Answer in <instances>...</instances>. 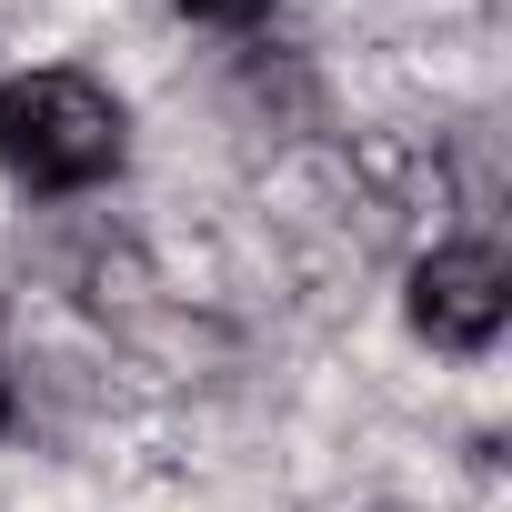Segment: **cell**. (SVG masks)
Here are the masks:
<instances>
[{"mask_svg":"<svg viewBox=\"0 0 512 512\" xmlns=\"http://www.w3.org/2000/svg\"><path fill=\"white\" fill-rule=\"evenodd\" d=\"M171 11H181V21H201V31H262L282 0H171Z\"/></svg>","mask_w":512,"mask_h":512,"instance_id":"cell-3","label":"cell"},{"mask_svg":"<svg viewBox=\"0 0 512 512\" xmlns=\"http://www.w3.org/2000/svg\"><path fill=\"white\" fill-rule=\"evenodd\" d=\"M0 171L31 201H81L111 191L131 171V111L101 71L81 61H41L0 81Z\"/></svg>","mask_w":512,"mask_h":512,"instance_id":"cell-1","label":"cell"},{"mask_svg":"<svg viewBox=\"0 0 512 512\" xmlns=\"http://www.w3.org/2000/svg\"><path fill=\"white\" fill-rule=\"evenodd\" d=\"M11 422H21V382H11V362H0V442H11Z\"/></svg>","mask_w":512,"mask_h":512,"instance_id":"cell-4","label":"cell"},{"mask_svg":"<svg viewBox=\"0 0 512 512\" xmlns=\"http://www.w3.org/2000/svg\"><path fill=\"white\" fill-rule=\"evenodd\" d=\"M402 312H412V332L432 342V352H492L502 332H512V251L502 241H482V231H452V241H432L422 262L402 272Z\"/></svg>","mask_w":512,"mask_h":512,"instance_id":"cell-2","label":"cell"}]
</instances>
